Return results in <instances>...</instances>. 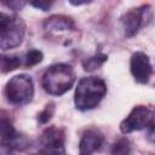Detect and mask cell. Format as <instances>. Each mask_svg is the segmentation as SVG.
I'll use <instances>...</instances> for the list:
<instances>
[{
	"label": "cell",
	"instance_id": "1",
	"mask_svg": "<svg viewBox=\"0 0 155 155\" xmlns=\"http://www.w3.org/2000/svg\"><path fill=\"white\" fill-rule=\"evenodd\" d=\"M107 94V85L104 80L97 76L82 78L76 86L74 94L75 108L86 111L96 108Z\"/></svg>",
	"mask_w": 155,
	"mask_h": 155
},
{
	"label": "cell",
	"instance_id": "2",
	"mask_svg": "<svg viewBox=\"0 0 155 155\" xmlns=\"http://www.w3.org/2000/svg\"><path fill=\"white\" fill-rule=\"evenodd\" d=\"M75 82V73L71 65L57 63L48 67L41 78L42 88L52 96H61L69 91Z\"/></svg>",
	"mask_w": 155,
	"mask_h": 155
},
{
	"label": "cell",
	"instance_id": "3",
	"mask_svg": "<svg viewBox=\"0 0 155 155\" xmlns=\"http://www.w3.org/2000/svg\"><path fill=\"white\" fill-rule=\"evenodd\" d=\"M34 96V84L29 75L18 74L12 76L5 86V97L13 105L28 104Z\"/></svg>",
	"mask_w": 155,
	"mask_h": 155
},
{
	"label": "cell",
	"instance_id": "4",
	"mask_svg": "<svg viewBox=\"0 0 155 155\" xmlns=\"http://www.w3.org/2000/svg\"><path fill=\"white\" fill-rule=\"evenodd\" d=\"M65 132L61 127H47L40 136V153L42 155H65Z\"/></svg>",
	"mask_w": 155,
	"mask_h": 155
},
{
	"label": "cell",
	"instance_id": "5",
	"mask_svg": "<svg viewBox=\"0 0 155 155\" xmlns=\"http://www.w3.org/2000/svg\"><path fill=\"white\" fill-rule=\"evenodd\" d=\"M153 119H154V115H153L151 109H149L145 105H137L121 121L120 131L126 134V133H131L134 131L144 130L151 122H154Z\"/></svg>",
	"mask_w": 155,
	"mask_h": 155
},
{
	"label": "cell",
	"instance_id": "6",
	"mask_svg": "<svg viewBox=\"0 0 155 155\" xmlns=\"http://www.w3.org/2000/svg\"><path fill=\"white\" fill-rule=\"evenodd\" d=\"M130 69L134 80L139 84H148L153 75V65L150 58L142 51H137L131 56Z\"/></svg>",
	"mask_w": 155,
	"mask_h": 155
},
{
	"label": "cell",
	"instance_id": "7",
	"mask_svg": "<svg viewBox=\"0 0 155 155\" xmlns=\"http://www.w3.org/2000/svg\"><path fill=\"white\" fill-rule=\"evenodd\" d=\"M25 34V24L24 22L15 17L13 22L0 34V48L1 50H10L19 46L24 39Z\"/></svg>",
	"mask_w": 155,
	"mask_h": 155
},
{
	"label": "cell",
	"instance_id": "8",
	"mask_svg": "<svg viewBox=\"0 0 155 155\" xmlns=\"http://www.w3.org/2000/svg\"><path fill=\"white\" fill-rule=\"evenodd\" d=\"M148 7H149L148 5H143V6H139L137 8H132L121 17V24H122L124 34L127 38H132L138 33V30L143 25L144 15L148 11L147 10Z\"/></svg>",
	"mask_w": 155,
	"mask_h": 155
},
{
	"label": "cell",
	"instance_id": "9",
	"mask_svg": "<svg viewBox=\"0 0 155 155\" xmlns=\"http://www.w3.org/2000/svg\"><path fill=\"white\" fill-rule=\"evenodd\" d=\"M103 142H104V136L98 128H87L81 136L79 143V154L92 155L102 147Z\"/></svg>",
	"mask_w": 155,
	"mask_h": 155
},
{
	"label": "cell",
	"instance_id": "10",
	"mask_svg": "<svg viewBox=\"0 0 155 155\" xmlns=\"http://www.w3.org/2000/svg\"><path fill=\"white\" fill-rule=\"evenodd\" d=\"M44 27L46 30H50V31H63V30L74 29L75 24L70 17H67L63 15H53L46 19V22L44 23Z\"/></svg>",
	"mask_w": 155,
	"mask_h": 155
},
{
	"label": "cell",
	"instance_id": "11",
	"mask_svg": "<svg viewBox=\"0 0 155 155\" xmlns=\"http://www.w3.org/2000/svg\"><path fill=\"white\" fill-rule=\"evenodd\" d=\"M0 136L2 140L8 144H11L19 136V133L13 127L12 121L6 116H0Z\"/></svg>",
	"mask_w": 155,
	"mask_h": 155
},
{
	"label": "cell",
	"instance_id": "12",
	"mask_svg": "<svg viewBox=\"0 0 155 155\" xmlns=\"http://www.w3.org/2000/svg\"><path fill=\"white\" fill-rule=\"evenodd\" d=\"M21 64L22 61L18 54H10V56L0 54V71L2 73H10L19 68Z\"/></svg>",
	"mask_w": 155,
	"mask_h": 155
},
{
	"label": "cell",
	"instance_id": "13",
	"mask_svg": "<svg viewBox=\"0 0 155 155\" xmlns=\"http://www.w3.org/2000/svg\"><path fill=\"white\" fill-rule=\"evenodd\" d=\"M108 59V56L104 53H97L90 58H87L86 61L82 62V67L86 71H93L96 69H98L101 65H103V63Z\"/></svg>",
	"mask_w": 155,
	"mask_h": 155
},
{
	"label": "cell",
	"instance_id": "14",
	"mask_svg": "<svg viewBox=\"0 0 155 155\" xmlns=\"http://www.w3.org/2000/svg\"><path fill=\"white\" fill-rule=\"evenodd\" d=\"M131 153V144L126 137L120 138L113 144L111 155H130Z\"/></svg>",
	"mask_w": 155,
	"mask_h": 155
},
{
	"label": "cell",
	"instance_id": "15",
	"mask_svg": "<svg viewBox=\"0 0 155 155\" xmlns=\"http://www.w3.org/2000/svg\"><path fill=\"white\" fill-rule=\"evenodd\" d=\"M42 58H44L42 52L39 51V50L33 48V50H29V51L25 53V56H24V58H23V59H24L23 64H24L25 67H33V65H36L38 63H40V62L42 61Z\"/></svg>",
	"mask_w": 155,
	"mask_h": 155
},
{
	"label": "cell",
	"instance_id": "16",
	"mask_svg": "<svg viewBox=\"0 0 155 155\" xmlns=\"http://www.w3.org/2000/svg\"><path fill=\"white\" fill-rule=\"evenodd\" d=\"M53 113H54V103H48V104H46V107L44 108V110L40 111L39 115H38V121H39V124H41V125L47 124V122L51 120V117L53 116Z\"/></svg>",
	"mask_w": 155,
	"mask_h": 155
},
{
	"label": "cell",
	"instance_id": "17",
	"mask_svg": "<svg viewBox=\"0 0 155 155\" xmlns=\"http://www.w3.org/2000/svg\"><path fill=\"white\" fill-rule=\"evenodd\" d=\"M15 17L7 15V13H4V12H0V34L13 22Z\"/></svg>",
	"mask_w": 155,
	"mask_h": 155
},
{
	"label": "cell",
	"instance_id": "18",
	"mask_svg": "<svg viewBox=\"0 0 155 155\" xmlns=\"http://www.w3.org/2000/svg\"><path fill=\"white\" fill-rule=\"evenodd\" d=\"M29 5L41 10V11H47L52 6V1H45V0H39V1H30Z\"/></svg>",
	"mask_w": 155,
	"mask_h": 155
},
{
	"label": "cell",
	"instance_id": "19",
	"mask_svg": "<svg viewBox=\"0 0 155 155\" xmlns=\"http://www.w3.org/2000/svg\"><path fill=\"white\" fill-rule=\"evenodd\" d=\"M0 155H16V149L8 143H0Z\"/></svg>",
	"mask_w": 155,
	"mask_h": 155
},
{
	"label": "cell",
	"instance_id": "20",
	"mask_svg": "<svg viewBox=\"0 0 155 155\" xmlns=\"http://www.w3.org/2000/svg\"><path fill=\"white\" fill-rule=\"evenodd\" d=\"M147 128H148V137H149V140H150V142H154V122H151Z\"/></svg>",
	"mask_w": 155,
	"mask_h": 155
},
{
	"label": "cell",
	"instance_id": "21",
	"mask_svg": "<svg viewBox=\"0 0 155 155\" xmlns=\"http://www.w3.org/2000/svg\"><path fill=\"white\" fill-rule=\"evenodd\" d=\"M90 1H69L70 5H74V6H80V5H85V4H88Z\"/></svg>",
	"mask_w": 155,
	"mask_h": 155
}]
</instances>
